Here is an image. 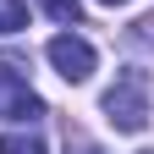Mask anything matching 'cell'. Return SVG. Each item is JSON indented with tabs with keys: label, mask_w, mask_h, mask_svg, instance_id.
I'll list each match as a JSON object with an SVG mask.
<instances>
[{
	"label": "cell",
	"mask_w": 154,
	"mask_h": 154,
	"mask_svg": "<svg viewBox=\"0 0 154 154\" xmlns=\"http://www.w3.org/2000/svg\"><path fill=\"white\" fill-rule=\"evenodd\" d=\"M0 154H44L33 132H0Z\"/></svg>",
	"instance_id": "cell-4"
},
{
	"label": "cell",
	"mask_w": 154,
	"mask_h": 154,
	"mask_svg": "<svg viewBox=\"0 0 154 154\" xmlns=\"http://www.w3.org/2000/svg\"><path fill=\"white\" fill-rule=\"evenodd\" d=\"M105 6H127V0H105Z\"/></svg>",
	"instance_id": "cell-8"
},
{
	"label": "cell",
	"mask_w": 154,
	"mask_h": 154,
	"mask_svg": "<svg viewBox=\"0 0 154 154\" xmlns=\"http://www.w3.org/2000/svg\"><path fill=\"white\" fill-rule=\"evenodd\" d=\"M0 116H11V121H38L44 116V99L17 77V66L0 72Z\"/></svg>",
	"instance_id": "cell-3"
},
{
	"label": "cell",
	"mask_w": 154,
	"mask_h": 154,
	"mask_svg": "<svg viewBox=\"0 0 154 154\" xmlns=\"http://www.w3.org/2000/svg\"><path fill=\"white\" fill-rule=\"evenodd\" d=\"M55 22H83V0H38Z\"/></svg>",
	"instance_id": "cell-6"
},
{
	"label": "cell",
	"mask_w": 154,
	"mask_h": 154,
	"mask_svg": "<svg viewBox=\"0 0 154 154\" xmlns=\"http://www.w3.org/2000/svg\"><path fill=\"white\" fill-rule=\"evenodd\" d=\"M77 154H99V149H94V143H77Z\"/></svg>",
	"instance_id": "cell-7"
},
{
	"label": "cell",
	"mask_w": 154,
	"mask_h": 154,
	"mask_svg": "<svg viewBox=\"0 0 154 154\" xmlns=\"http://www.w3.org/2000/svg\"><path fill=\"white\" fill-rule=\"evenodd\" d=\"M143 154H154V149H143Z\"/></svg>",
	"instance_id": "cell-9"
},
{
	"label": "cell",
	"mask_w": 154,
	"mask_h": 154,
	"mask_svg": "<svg viewBox=\"0 0 154 154\" xmlns=\"http://www.w3.org/2000/svg\"><path fill=\"white\" fill-rule=\"evenodd\" d=\"M28 28V6L22 0H0V33H22Z\"/></svg>",
	"instance_id": "cell-5"
},
{
	"label": "cell",
	"mask_w": 154,
	"mask_h": 154,
	"mask_svg": "<svg viewBox=\"0 0 154 154\" xmlns=\"http://www.w3.org/2000/svg\"><path fill=\"white\" fill-rule=\"evenodd\" d=\"M44 55H50V66L61 72L66 83H88V77H94V61H99V55H94V44H88L83 33H55Z\"/></svg>",
	"instance_id": "cell-2"
},
{
	"label": "cell",
	"mask_w": 154,
	"mask_h": 154,
	"mask_svg": "<svg viewBox=\"0 0 154 154\" xmlns=\"http://www.w3.org/2000/svg\"><path fill=\"white\" fill-rule=\"evenodd\" d=\"M105 116H110L116 132H143L149 127V83H143V72L116 77V88L105 94Z\"/></svg>",
	"instance_id": "cell-1"
}]
</instances>
